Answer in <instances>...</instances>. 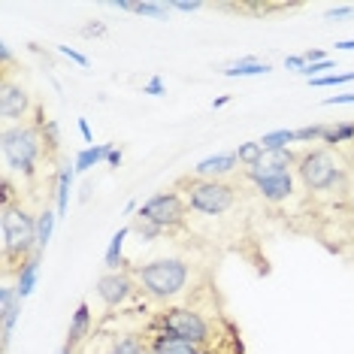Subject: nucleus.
Returning <instances> with one entry per match:
<instances>
[{"instance_id":"obj_19","label":"nucleus","mask_w":354,"mask_h":354,"mask_svg":"<svg viewBox=\"0 0 354 354\" xmlns=\"http://www.w3.org/2000/svg\"><path fill=\"white\" fill-rule=\"evenodd\" d=\"M55 221H58V212H52V209H43L37 218V252H43L46 245H49L52 233H55Z\"/></svg>"},{"instance_id":"obj_41","label":"nucleus","mask_w":354,"mask_h":354,"mask_svg":"<svg viewBox=\"0 0 354 354\" xmlns=\"http://www.w3.org/2000/svg\"><path fill=\"white\" fill-rule=\"evenodd\" d=\"M0 52H3V64L12 61V52H10V46H6V43H3V49H0Z\"/></svg>"},{"instance_id":"obj_40","label":"nucleus","mask_w":354,"mask_h":354,"mask_svg":"<svg viewBox=\"0 0 354 354\" xmlns=\"http://www.w3.org/2000/svg\"><path fill=\"white\" fill-rule=\"evenodd\" d=\"M336 49L339 52H354V39H342V43H336Z\"/></svg>"},{"instance_id":"obj_15","label":"nucleus","mask_w":354,"mask_h":354,"mask_svg":"<svg viewBox=\"0 0 354 354\" xmlns=\"http://www.w3.org/2000/svg\"><path fill=\"white\" fill-rule=\"evenodd\" d=\"M88 327H91V309H88V303H79L73 321H70V333H67V345L70 348H76L79 342L88 336Z\"/></svg>"},{"instance_id":"obj_5","label":"nucleus","mask_w":354,"mask_h":354,"mask_svg":"<svg viewBox=\"0 0 354 354\" xmlns=\"http://www.w3.org/2000/svg\"><path fill=\"white\" fill-rule=\"evenodd\" d=\"M39 155V131L37 127H6L3 131V158L12 170L30 176Z\"/></svg>"},{"instance_id":"obj_43","label":"nucleus","mask_w":354,"mask_h":354,"mask_svg":"<svg viewBox=\"0 0 354 354\" xmlns=\"http://www.w3.org/2000/svg\"><path fill=\"white\" fill-rule=\"evenodd\" d=\"M351 164H354V151H351Z\"/></svg>"},{"instance_id":"obj_10","label":"nucleus","mask_w":354,"mask_h":354,"mask_svg":"<svg viewBox=\"0 0 354 354\" xmlns=\"http://www.w3.org/2000/svg\"><path fill=\"white\" fill-rule=\"evenodd\" d=\"M0 312H3L0 318H3V348H6L15 321H19V312H21V297L15 288H0Z\"/></svg>"},{"instance_id":"obj_38","label":"nucleus","mask_w":354,"mask_h":354,"mask_svg":"<svg viewBox=\"0 0 354 354\" xmlns=\"http://www.w3.org/2000/svg\"><path fill=\"white\" fill-rule=\"evenodd\" d=\"M79 131H82L85 142H94V136H91V127H88V122H85V118H79Z\"/></svg>"},{"instance_id":"obj_9","label":"nucleus","mask_w":354,"mask_h":354,"mask_svg":"<svg viewBox=\"0 0 354 354\" xmlns=\"http://www.w3.org/2000/svg\"><path fill=\"white\" fill-rule=\"evenodd\" d=\"M28 112V91L21 85H12L10 79L3 82V91H0V115L3 118H21Z\"/></svg>"},{"instance_id":"obj_23","label":"nucleus","mask_w":354,"mask_h":354,"mask_svg":"<svg viewBox=\"0 0 354 354\" xmlns=\"http://www.w3.org/2000/svg\"><path fill=\"white\" fill-rule=\"evenodd\" d=\"M351 140H354V124H333V127L324 124V140L321 142H327V146H339V142H351Z\"/></svg>"},{"instance_id":"obj_35","label":"nucleus","mask_w":354,"mask_h":354,"mask_svg":"<svg viewBox=\"0 0 354 354\" xmlns=\"http://www.w3.org/2000/svg\"><path fill=\"white\" fill-rule=\"evenodd\" d=\"M345 15H354V6H339V10H330L324 19H327V21H333V19H345Z\"/></svg>"},{"instance_id":"obj_12","label":"nucleus","mask_w":354,"mask_h":354,"mask_svg":"<svg viewBox=\"0 0 354 354\" xmlns=\"http://www.w3.org/2000/svg\"><path fill=\"white\" fill-rule=\"evenodd\" d=\"M254 185H257V191H261V197H263V200H272V203H279V200L291 197V191H294L291 173L270 176V179H261V182H254Z\"/></svg>"},{"instance_id":"obj_25","label":"nucleus","mask_w":354,"mask_h":354,"mask_svg":"<svg viewBox=\"0 0 354 354\" xmlns=\"http://www.w3.org/2000/svg\"><path fill=\"white\" fill-rule=\"evenodd\" d=\"M131 230H136L140 236H146V239H158V236H160V227H158V224H151V221H146V218H140V215H136V221L131 224Z\"/></svg>"},{"instance_id":"obj_31","label":"nucleus","mask_w":354,"mask_h":354,"mask_svg":"<svg viewBox=\"0 0 354 354\" xmlns=\"http://www.w3.org/2000/svg\"><path fill=\"white\" fill-rule=\"evenodd\" d=\"M58 52L64 55V58H70V61H76V64H82V67H88V58H85V55H82V52L70 49V46H61V49H58Z\"/></svg>"},{"instance_id":"obj_33","label":"nucleus","mask_w":354,"mask_h":354,"mask_svg":"<svg viewBox=\"0 0 354 354\" xmlns=\"http://www.w3.org/2000/svg\"><path fill=\"white\" fill-rule=\"evenodd\" d=\"M285 64H288V67H291V70H297V73H306V67H309L303 55H291V58H288Z\"/></svg>"},{"instance_id":"obj_21","label":"nucleus","mask_w":354,"mask_h":354,"mask_svg":"<svg viewBox=\"0 0 354 354\" xmlns=\"http://www.w3.org/2000/svg\"><path fill=\"white\" fill-rule=\"evenodd\" d=\"M263 155H267V149H263L261 142H243V146L236 149V160H239L243 167H248V170L261 164Z\"/></svg>"},{"instance_id":"obj_30","label":"nucleus","mask_w":354,"mask_h":354,"mask_svg":"<svg viewBox=\"0 0 354 354\" xmlns=\"http://www.w3.org/2000/svg\"><path fill=\"white\" fill-rule=\"evenodd\" d=\"M170 10H179V12H197V10H203V3L200 0H176V3H170Z\"/></svg>"},{"instance_id":"obj_6","label":"nucleus","mask_w":354,"mask_h":354,"mask_svg":"<svg viewBox=\"0 0 354 354\" xmlns=\"http://www.w3.org/2000/svg\"><path fill=\"white\" fill-rule=\"evenodd\" d=\"M188 206L200 215H221L233 206V188L218 179H194L188 185Z\"/></svg>"},{"instance_id":"obj_32","label":"nucleus","mask_w":354,"mask_h":354,"mask_svg":"<svg viewBox=\"0 0 354 354\" xmlns=\"http://www.w3.org/2000/svg\"><path fill=\"white\" fill-rule=\"evenodd\" d=\"M46 142H49L52 151L58 149V124H55V122H46Z\"/></svg>"},{"instance_id":"obj_27","label":"nucleus","mask_w":354,"mask_h":354,"mask_svg":"<svg viewBox=\"0 0 354 354\" xmlns=\"http://www.w3.org/2000/svg\"><path fill=\"white\" fill-rule=\"evenodd\" d=\"M345 82H354V73H333V76H321V79H312V85H315V88L345 85Z\"/></svg>"},{"instance_id":"obj_11","label":"nucleus","mask_w":354,"mask_h":354,"mask_svg":"<svg viewBox=\"0 0 354 354\" xmlns=\"http://www.w3.org/2000/svg\"><path fill=\"white\" fill-rule=\"evenodd\" d=\"M149 351L151 354H203L200 345L194 342H185L179 336H170V333H155L149 342Z\"/></svg>"},{"instance_id":"obj_18","label":"nucleus","mask_w":354,"mask_h":354,"mask_svg":"<svg viewBox=\"0 0 354 354\" xmlns=\"http://www.w3.org/2000/svg\"><path fill=\"white\" fill-rule=\"evenodd\" d=\"M270 64H261V61H254V58H243V61H236V64H230V67H224V76H230V79H236V76H263V73H270Z\"/></svg>"},{"instance_id":"obj_3","label":"nucleus","mask_w":354,"mask_h":354,"mask_svg":"<svg viewBox=\"0 0 354 354\" xmlns=\"http://www.w3.org/2000/svg\"><path fill=\"white\" fill-rule=\"evenodd\" d=\"M297 170H300V179L309 191H333L339 185L342 191H354L348 182H345V170L339 167V160L333 158L330 149H315L306 151V155L297 160Z\"/></svg>"},{"instance_id":"obj_37","label":"nucleus","mask_w":354,"mask_h":354,"mask_svg":"<svg viewBox=\"0 0 354 354\" xmlns=\"http://www.w3.org/2000/svg\"><path fill=\"white\" fill-rule=\"evenodd\" d=\"M103 30H106L103 25H85V28H82V34H85V37H100Z\"/></svg>"},{"instance_id":"obj_26","label":"nucleus","mask_w":354,"mask_h":354,"mask_svg":"<svg viewBox=\"0 0 354 354\" xmlns=\"http://www.w3.org/2000/svg\"><path fill=\"white\" fill-rule=\"evenodd\" d=\"M136 12H140V15H151V19H167L170 3H136Z\"/></svg>"},{"instance_id":"obj_14","label":"nucleus","mask_w":354,"mask_h":354,"mask_svg":"<svg viewBox=\"0 0 354 354\" xmlns=\"http://www.w3.org/2000/svg\"><path fill=\"white\" fill-rule=\"evenodd\" d=\"M37 272H39V254H30L28 261H21V267H19V285H15V291H19L21 300L34 294V288H37Z\"/></svg>"},{"instance_id":"obj_42","label":"nucleus","mask_w":354,"mask_h":354,"mask_svg":"<svg viewBox=\"0 0 354 354\" xmlns=\"http://www.w3.org/2000/svg\"><path fill=\"white\" fill-rule=\"evenodd\" d=\"M61 354H73V348H70V345H64V348H61Z\"/></svg>"},{"instance_id":"obj_24","label":"nucleus","mask_w":354,"mask_h":354,"mask_svg":"<svg viewBox=\"0 0 354 354\" xmlns=\"http://www.w3.org/2000/svg\"><path fill=\"white\" fill-rule=\"evenodd\" d=\"M149 351V342L140 339V336H122L112 345V354H146Z\"/></svg>"},{"instance_id":"obj_34","label":"nucleus","mask_w":354,"mask_h":354,"mask_svg":"<svg viewBox=\"0 0 354 354\" xmlns=\"http://www.w3.org/2000/svg\"><path fill=\"white\" fill-rule=\"evenodd\" d=\"M142 94H155V97H160V94H164V82H160V79L155 76L146 88H142Z\"/></svg>"},{"instance_id":"obj_7","label":"nucleus","mask_w":354,"mask_h":354,"mask_svg":"<svg viewBox=\"0 0 354 354\" xmlns=\"http://www.w3.org/2000/svg\"><path fill=\"white\" fill-rule=\"evenodd\" d=\"M140 218H146L151 224H158L160 230L164 227H179L185 221V203L179 194L167 191V194H155L151 200L140 206Z\"/></svg>"},{"instance_id":"obj_39","label":"nucleus","mask_w":354,"mask_h":354,"mask_svg":"<svg viewBox=\"0 0 354 354\" xmlns=\"http://www.w3.org/2000/svg\"><path fill=\"white\" fill-rule=\"evenodd\" d=\"M106 164H112V167L122 164V149H112V151H109V158H106Z\"/></svg>"},{"instance_id":"obj_22","label":"nucleus","mask_w":354,"mask_h":354,"mask_svg":"<svg viewBox=\"0 0 354 354\" xmlns=\"http://www.w3.org/2000/svg\"><path fill=\"white\" fill-rule=\"evenodd\" d=\"M267 151H279V149H288L291 142H297V131H272V133H263V140H257Z\"/></svg>"},{"instance_id":"obj_28","label":"nucleus","mask_w":354,"mask_h":354,"mask_svg":"<svg viewBox=\"0 0 354 354\" xmlns=\"http://www.w3.org/2000/svg\"><path fill=\"white\" fill-rule=\"evenodd\" d=\"M315 140H324V124H312L297 131V142H315Z\"/></svg>"},{"instance_id":"obj_16","label":"nucleus","mask_w":354,"mask_h":354,"mask_svg":"<svg viewBox=\"0 0 354 354\" xmlns=\"http://www.w3.org/2000/svg\"><path fill=\"white\" fill-rule=\"evenodd\" d=\"M109 151H112V142H100V146L82 149V151H79V158H76V170L85 173V170H91V167L103 164V160L109 158Z\"/></svg>"},{"instance_id":"obj_8","label":"nucleus","mask_w":354,"mask_h":354,"mask_svg":"<svg viewBox=\"0 0 354 354\" xmlns=\"http://www.w3.org/2000/svg\"><path fill=\"white\" fill-rule=\"evenodd\" d=\"M131 291H133V279L127 276V272H118V270L100 276V281H97V297L109 306V309L122 306L127 297H131Z\"/></svg>"},{"instance_id":"obj_17","label":"nucleus","mask_w":354,"mask_h":354,"mask_svg":"<svg viewBox=\"0 0 354 354\" xmlns=\"http://www.w3.org/2000/svg\"><path fill=\"white\" fill-rule=\"evenodd\" d=\"M73 176H76V167H64L58 173V218L67 215V206H70V191H73Z\"/></svg>"},{"instance_id":"obj_20","label":"nucleus","mask_w":354,"mask_h":354,"mask_svg":"<svg viewBox=\"0 0 354 354\" xmlns=\"http://www.w3.org/2000/svg\"><path fill=\"white\" fill-rule=\"evenodd\" d=\"M127 233H131V227H122V230L115 233V236H112V243H109V248H106V257H103V263H106L112 272H115V270L124 263V261H122V248H124V236H127Z\"/></svg>"},{"instance_id":"obj_2","label":"nucleus","mask_w":354,"mask_h":354,"mask_svg":"<svg viewBox=\"0 0 354 354\" xmlns=\"http://www.w3.org/2000/svg\"><path fill=\"white\" fill-rule=\"evenodd\" d=\"M0 236H3V257H6V263H10L12 257L28 261L30 248L37 245V221L30 218L21 206L3 203V212H0Z\"/></svg>"},{"instance_id":"obj_4","label":"nucleus","mask_w":354,"mask_h":354,"mask_svg":"<svg viewBox=\"0 0 354 354\" xmlns=\"http://www.w3.org/2000/svg\"><path fill=\"white\" fill-rule=\"evenodd\" d=\"M155 330L160 333H170L179 336L185 342H194V345H206L212 339V330H209L206 318L194 309H167L155 318Z\"/></svg>"},{"instance_id":"obj_29","label":"nucleus","mask_w":354,"mask_h":354,"mask_svg":"<svg viewBox=\"0 0 354 354\" xmlns=\"http://www.w3.org/2000/svg\"><path fill=\"white\" fill-rule=\"evenodd\" d=\"M333 67H336V64L330 61V58H324V61H318V64H309L303 76H309V79H321V73H324V70H333Z\"/></svg>"},{"instance_id":"obj_36","label":"nucleus","mask_w":354,"mask_h":354,"mask_svg":"<svg viewBox=\"0 0 354 354\" xmlns=\"http://www.w3.org/2000/svg\"><path fill=\"white\" fill-rule=\"evenodd\" d=\"M324 103H327V106H339V103H354V94H336V97H327Z\"/></svg>"},{"instance_id":"obj_1","label":"nucleus","mask_w":354,"mask_h":354,"mask_svg":"<svg viewBox=\"0 0 354 354\" xmlns=\"http://www.w3.org/2000/svg\"><path fill=\"white\" fill-rule=\"evenodd\" d=\"M133 276L140 279L142 291L155 300H170L188 285V267L176 257H160V261H151L146 267H136Z\"/></svg>"},{"instance_id":"obj_13","label":"nucleus","mask_w":354,"mask_h":354,"mask_svg":"<svg viewBox=\"0 0 354 354\" xmlns=\"http://www.w3.org/2000/svg\"><path fill=\"white\" fill-rule=\"evenodd\" d=\"M236 155H212L206 160H200V164L194 167V173L200 176V179H218V176H227L236 170Z\"/></svg>"}]
</instances>
